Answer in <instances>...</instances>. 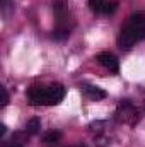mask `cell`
Wrapping results in <instances>:
<instances>
[{
    "mask_svg": "<svg viewBox=\"0 0 145 147\" xmlns=\"http://www.w3.org/2000/svg\"><path fill=\"white\" fill-rule=\"evenodd\" d=\"M145 39V12L132 14L121 26L118 34V46L125 51L132 50L137 43Z\"/></svg>",
    "mask_w": 145,
    "mask_h": 147,
    "instance_id": "1",
    "label": "cell"
},
{
    "mask_svg": "<svg viewBox=\"0 0 145 147\" xmlns=\"http://www.w3.org/2000/svg\"><path fill=\"white\" fill-rule=\"evenodd\" d=\"M96 60L99 62V65H103V67H104L106 70H109V72L118 74V70H119V62H118V58H116L113 53H109V51L99 53Z\"/></svg>",
    "mask_w": 145,
    "mask_h": 147,
    "instance_id": "6",
    "label": "cell"
},
{
    "mask_svg": "<svg viewBox=\"0 0 145 147\" xmlns=\"http://www.w3.org/2000/svg\"><path fill=\"white\" fill-rule=\"evenodd\" d=\"M39 130H41V120L39 118H31V120H28V123H26V134L28 135H36L39 134Z\"/></svg>",
    "mask_w": 145,
    "mask_h": 147,
    "instance_id": "9",
    "label": "cell"
},
{
    "mask_svg": "<svg viewBox=\"0 0 145 147\" xmlns=\"http://www.w3.org/2000/svg\"><path fill=\"white\" fill-rule=\"evenodd\" d=\"M89 7L92 12L96 14H104V16H111L116 12L118 9V3L114 0H89Z\"/></svg>",
    "mask_w": 145,
    "mask_h": 147,
    "instance_id": "5",
    "label": "cell"
},
{
    "mask_svg": "<svg viewBox=\"0 0 145 147\" xmlns=\"http://www.w3.org/2000/svg\"><path fill=\"white\" fill-rule=\"evenodd\" d=\"M5 132H7V128H5V125H0V134H2V137L5 135Z\"/></svg>",
    "mask_w": 145,
    "mask_h": 147,
    "instance_id": "13",
    "label": "cell"
},
{
    "mask_svg": "<svg viewBox=\"0 0 145 147\" xmlns=\"http://www.w3.org/2000/svg\"><path fill=\"white\" fill-rule=\"evenodd\" d=\"M65 92L67 89L62 84L33 86L28 89V101L33 106H55L63 101Z\"/></svg>",
    "mask_w": 145,
    "mask_h": 147,
    "instance_id": "2",
    "label": "cell"
},
{
    "mask_svg": "<svg viewBox=\"0 0 145 147\" xmlns=\"http://www.w3.org/2000/svg\"><path fill=\"white\" fill-rule=\"evenodd\" d=\"M80 91L84 96H87L89 99H94V101H99V99H104L106 98V91L97 87V86H91V84H82L80 86Z\"/></svg>",
    "mask_w": 145,
    "mask_h": 147,
    "instance_id": "7",
    "label": "cell"
},
{
    "mask_svg": "<svg viewBox=\"0 0 145 147\" xmlns=\"http://www.w3.org/2000/svg\"><path fill=\"white\" fill-rule=\"evenodd\" d=\"M70 147H85V146H82V144H80V146H70Z\"/></svg>",
    "mask_w": 145,
    "mask_h": 147,
    "instance_id": "14",
    "label": "cell"
},
{
    "mask_svg": "<svg viewBox=\"0 0 145 147\" xmlns=\"http://www.w3.org/2000/svg\"><path fill=\"white\" fill-rule=\"evenodd\" d=\"M114 120L118 123H125V125H130V127H135L138 121H140V111L138 108L128 101V99H123L118 103L116 111H114Z\"/></svg>",
    "mask_w": 145,
    "mask_h": 147,
    "instance_id": "4",
    "label": "cell"
},
{
    "mask_svg": "<svg viewBox=\"0 0 145 147\" xmlns=\"http://www.w3.org/2000/svg\"><path fill=\"white\" fill-rule=\"evenodd\" d=\"M53 12L56 19V26L53 29V38L58 41H63L70 36L73 28V16L68 7V0H55L53 2Z\"/></svg>",
    "mask_w": 145,
    "mask_h": 147,
    "instance_id": "3",
    "label": "cell"
},
{
    "mask_svg": "<svg viewBox=\"0 0 145 147\" xmlns=\"http://www.w3.org/2000/svg\"><path fill=\"white\" fill-rule=\"evenodd\" d=\"M0 3H2V12H3V16H7L9 10L14 7V2H12V0H2Z\"/></svg>",
    "mask_w": 145,
    "mask_h": 147,
    "instance_id": "11",
    "label": "cell"
},
{
    "mask_svg": "<svg viewBox=\"0 0 145 147\" xmlns=\"http://www.w3.org/2000/svg\"><path fill=\"white\" fill-rule=\"evenodd\" d=\"M60 139H62V134L58 130H50V132H46L43 135L41 142H43V146H46V147H55L60 142Z\"/></svg>",
    "mask_w": 145,
    "mask_h": 147,
    "instance_id": "8",
    "label": "cell"
},
{
    "mask_svg": "<svg viewBox=\"0 0 145 147\" xmlns=\"http://www.w3.org/2000/svg\"><path fill=\"white\" fill-rule=\"evenodd\" d=\"M9 105V92L5 87H2V108H5Z\"/></svg>",
    "mask_w": 145,
    "mask_h": 147,
    "instance_id": "12",
    "label": "cell"
},
{
    "mask_svg": "<svg viewBox=\"0 0 145 147\" xmlns=\"http://www.w3.org/2000/svg\"><path fill=\"white\" fill-rule=\"evenodd\" d=\"M2 147H24V144H22V140H19V135H14L10 140H5Z\"/></svg>",
    "mask_w": 145,
    "mask_h": 147,
    "instance_id": "10",
    "label": "cell"
}]
</instances>
